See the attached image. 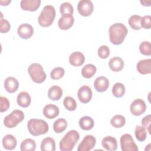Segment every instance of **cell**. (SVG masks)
I'll list each match as a JSON object with an SVG mask.
<instances>
[{
    "mask_svg": "<svg viewBox=\"0 0 151 151\" xmlns=\"http://www.w3.org/2000/svg\"><path fill=\"white\" fill-rule=\"evenodd\" d=\"M127 33L128 29L124 24L122 23L113 24L109 29L110 41L114 45H120L124 41Z\"/></svg>",
    "mask_w": 151,
    "mask_h": 151,
    "instance_id": "1",
    "label": "cell"
},
{
    "mask_svg": "<svg viewBox=\"0 0 151 151\" xmlns=\"http://www.w3.org/2000/svg\"><path fill=\"white\" fill-rule=\"evenodd\" d=\"M80 139L78 132L75 130L68 131L60 140V149L61 151H71Z\"/></svg>",
    "mask_w": 151,
    "mask_h": 151,
    "instance_id": "2",
    "label": "cell"
},
{
    "mask_svg": "<svg viewBox=\"0 0 151 151\" xmlns=\"http://www.w3.org/2000/svg\"><path fill=\"white\" fill-rule=\"evenodd\" d=\"M27 128L29 133L34 136L44 134L48 132L49 126L44 120L31 119L27 123Z\"/></svg>",
    "mask_w": 151,
    "mask_h": 151,
    "instance_id": "3",
    "label": "cell"
},
{
    "mask_svg": "<svg viewBox=\"0 0 151 151\" xmlns=\"http://www.w3.org/2000/svg\"><path fill=\"white\" fill-rule=\"evenodd\" d=\"M55 14V9L53 6L45 5L38 17V24L42 27H50L54 21Z\"/></svg>",
    "mask_w": 151,
    "mask_h": 151,
    "instance_id": "4",
    "label": "cell"
},
{
    "mask_svg": "<svg viewBox=\"0 0 151 151\" xmlns=\"http://www.w3.org/2000/svg\"><path fill=\"white\" fill-rule=\"evenodd\" d=\"M28 73L31 80L35 83L40 84L46 79V74L39 63H32L28 68Z\"/></svg>",
    "mask_w": 151,
    "mask_h": 151,
    "instance_id": "5",
    "label": "cell"
},
{
    "mask_svg": "<svg viewBox=\"0 0 151 151\" xmlns=\"http://www.w3.org/2000/svg\"><path fill=\"white\" fill-rule=\"evenodd\" d=\"M24 119V113L20 110H14L4 119V124L8 128L16 127Z\"/></svg>",
    "mask_w": 151,
    "mask_h": 151,
    "instance_id": "6",
    "label": "cell"
},
{
    "mask_svg": "<svg viewBox=\"0 0 151 151\" xmlns=\"http://www.w3.org/2000/svg\"><path fill=\"white\" fill-rule=\"evenodd\" d=\"M120 142L121 149L123 151H138L139 150L137 145L130 134H123L120 137Z\"/></svg>",
    "mask_w": 151,
    "mask_h": 151,
    "instance_id": "7",
    "label": "cell"
},
{
    "mask_svg": "<svg viewBox=\"0 0 151 151\" xmlns=\"http://www.w3.org/2000/svg\"><path fill=\"white\" fill-rule=\"evenodd\" d=\"M146 104L144 100L140 99H137L133 101L130 107L131 113L136 116H139L143 114L146 111Z\"/></svg>",
    "mask_w": 151,
    "mask_h": 151,
    "instance_id": "8",
    "label": "cell"
},
{
    "mask_svg": "<svg viewBox=\"0 0 151 151\" xmlns=\"http://www.w3.org/2000/svg\"><path fill=\"white\" fill-rule=\"evenodd\" d=\"M93 9V4L90 0H81L78 2L77 10L81 16H90L92 14Z\"/></svg>",
    "mask_w": 151,
    "mask_h": 151,
    "instance_id": "9",
    "label": "cell"
},
{
    "mask_svg": "<svg viewBox=\"0 0 151 151\" xmlns=\"http://www.w3.org/2000/svg\"><path fill=\"white\" fill-rule=\"evenodd\" d=\"M96 139L93 135H86L77 147L78 151H89L96 145Z\"/></svg>",
    "mask_w": 151,
    "mask_h": 151,
    "instance_id": "10",
    "label": "cell"
},
{
    "mask_svg": "<svg viewBox=\"0 0 151 151\" xmlns=\"http://www.w3.org/2000/svg\"><path fill=\"white\" fill-rule=\"evenodd\" d=\"M93 93L91 88L88 86H83L78 90L77 97L82 103H87L92 99Z\"/></svg>",
    "mask_w": 151,
    "mask_h": 151,
    "instance_id": "11",
    "label": "cell"
},
{
    "mask_svg": "<svg viewBox=\"0 0 151 151\" xmlns=\"http://www.w3.org/2000/svg\"><path fill=\"white\" fill-rule=\"evenodd\" d=\"M18 36L22 39H29L34 34L33 27L29 24L25 23L20 25L17 29Z\"/></svg>",
    "mask_w": 151,
    "mask_h": 151,
    "instance_id": "12",
    "label": "cell"
},
{
    "mask_svg": "<svg viewBox=\"0 0 151 151\" xmlns=\"http://www.w3.org/2000/svg\"><path fill=\"white\" fill-rule=\"evenodd\" d=\"M94 87L97 92H104L109 87V80L104 76L98 77L94 80Z\"/></svg>",
    "mask_w": 151,
    "mask_h": 151,
    "instance_id": "13",
    "label": "cell"
},
{
    "mask_svg": "<svg viewBox=\"0 0 151 151\" xmlns=\"http://www.w3.org/2000/svg\"><path fill=\"white\" fill-rule=\"evenodd\" d=\"M74 22V18L73 15H63L58 21V26L62 30H67L73 25Z\"/></svg>",
    "mask_w": 151,
    "mask_h": 151,
    "instance_id": "14",
    "label": "cell"
},
{
    "mask_svg": "<svg viewBox=\"0 0 151 151\" xmlns=\"http://www.w3.org/2000/svg\"><path fill=\"white\" fill-rule=\"evenodd\" d=\"M41 2L40 0H22L20 2V6L22 9L24 11L33 12L39 8Z\"/></svg>",
    "mask_w": 151,
    "mask_h": 151,
    "instance_id": "15",
    "label": "cell"
},
{
    "mask_svg": "<svg viewBox=\"0 0 151 151\" xmlns=\"http://www.w3.org/2000/svg\"><path fill=\"white\" fill-rule=\"evenodd\" d=\"M42 112L45 117L48 119H52L58 116L60 110L56 105L48 104L44 106Z\"/></svg>",
    "mask_w": 151,
    "mask_h": 151,
    "instance_id": "16",
    "label": "cell"
},
{
    "mask_svg": "<svg viewBox=\"0 0 151 151\" xmlns=\"http://www.w3.org/2000/svg\"><path fill=\"white\" fill-rule=\"evenodd\" d=\"M138 72L143 75L151 73V59H145L140 60L136 65Z\"/></svg>",
    "mask_w": 151,
    "mask_h": 151,
    "instance_id": "17",
    "label": "cell"
},
{
    "mask_svg": "<svg viewBox=\"0 0 151 151\" xmlns=\"http://www.w3.org/2000/svg\"><path fill=\"white\" fill-rule=\"evenodd\" d=\"M68 60L71 65L79 67L84 64L85 61V57L82 52L80 51H76L70 54Z\"/></svg>",
    "mask_w": 151,
    "mask_h": 151,
    "instance_id": "18",
    "label": "cell"
},
{
    "mask_svg": "<svg viewBox=\"0 0 151 151\" xmlns=\"http://www.w3.org/2000/svg\"><path fill=\"white\" fill-rule=\"evenodd\" d=\"M102 146L108 151H114L117 149V142L115 137L111 136L104 137L101 141Z\"/></svg>",
    "mask_w": 151,
    "mask_h": 151,
    "instance_id": "19",
    "label": "cell"
},
{
    "mask_svg": "<svg viewBox=\"0 0 151 151\" xmlns=\"http://www.w3.org/2000/svg\"><path fill=\"white\" fill-rule=\"evenodd\" d=\"M4 87L8 93H14L18 90L19 83L15 78L13 77H8L4 81Z\"/></svg>",
    "mask_w": 151,
    "mask_h": 151,
    "instance_id": "20",
    "label": "cell"
},
{
    "mask_svg": "<svg viewBox=\"0 0 151 151\" xmlns=\"http://www.w3.org/2000/svg\"><path fill=\"white\" fill-rule=\"evenodd\" d=\"M2 143L4 149L8 150H12L16 147L17 142L16 138L13 135L8 134L2 138Z\"/></svg>",
    "mask_w": 151,
    "mask_h": 151,
    "instance_id": "21",
    "label": "cell"
},
{
    "mask_svg": "<svg viewBox=\"0 0 151 151\" xmlns=\"http://www.w3.org/2000/svg\"><path fill=\"white\" fill-rule=\"evenodd\" d=\"M124 64L123 59L119 57H114L110 58L109 61V68L114 72L121 71L124 67Z\"/></svg>",
    "mask_w": 151,
    "mask_h": 151,
    "instance_id": "22",
    "label": "cell"
},
{
    "mask_svg": "<svg viewBox=\"0 0 151 151\" xmlns=\"http://www.w3.org/2000/svg\"><path fill=\"white\" fill-rule=\"evenodd\" d=\"M17 101L20 107L26 108L30 105L31 98L28 93L26 91H21L17 96Z\"/></svg>",
    "mask_w": 151,
    "mask_h": 151,
    "instance_id": "23",
    "label": "cell"
},
{
    "mask_svg": "<svg viewBox=\"0 0 151 151\" xmlns=\"http://www.w3.org/2000/svg\"><path fill=\"white\" fill-rule=\"evenodd\" d=\"M63 95L62 88L57 85L51 86L48 91V98L53 101H57L60 99Z\"/></svg>",
    "mask_w": 151,
    "mask_h": 151,
    "instance_id": "24",
    "label": "cell"
},
{
    "mask_svg": "<svg viewBox=\"0 0 151 151\" xmlns=\"http://www.w3.org/2000/svg\"><path fill=\"white\" fill-rule=\"evenodd\" d=\"M78 124L81 129L84 130H90L94 127V122L91 117L86 116L80 119Z\"/></svg>",
    "mask_w": 151,
    "mask_h": 151,
    "instance_id": "25",
    "label": "cell"
},
{
    "mask_svg": "<svg viewBox=\"0 0 151 151\" xmlns=\"http://www.w3.org/2000/svg\"><path fill=\"white\" fill-rule=\"evenodd\" d=\"M41 151H55V142L53 138L47 137L44 138L41 143Z\"/></svg>",
    "mask_w": 151,
    "mask_h": 151,
    "instance_id": "26",
    "label": "cell"
},
{
    "mask_svg": "<svg viewBox=\"0 0 151 151\" xmlns=\"http://www.w3.org/2000/svg\"><path fill=\"white\" fill-rule=\"evenodd\" d=\"M97 71L96 67L92 64H88L84 66L81 69V75L86 78H90L93 77Z\"/></svg>",
    "mask_w": 151,
    "mask_h": 151,
    "instance_id": "27",
    "label": "cell"
},
{
    "mask_svg": "<svg viewBox=\"0 0 151 151\" xmlns=\"http://www.w3.org/2000/svg\"><path fill=\"white\" fill-rule=\"evenodd\" d=\"M36 149V143L32 139L27 138L24 140L20 145L21 151H34Z\"/></svg>",
    "mask_w": 151,
    "mask_h": 151,
    "instance_id": "28",
    "label": "cell"
},
{
    "mask_svg": "<svg viewBox=\"0 0 151 151\" xmlns=\"http://www.w3.org/2000/svg\"><path fill=\"white\" fill-rule=\"evenodd\" d=\"M67 127V122L65 119L60 118L56 120L53 124V129L56 133L63 132Z\"/></svg>",
    "mask_w": 151,
    "mask_h": 151,
    "instance_id": "29",
    "label": "cell"
},
{
    "mask_svg": "<svg viewBox=\"0 0 151 151\" xmlns=\"http://www.w3.org/2000/svg\"><path fill=\"white\" fill-rule=\"evenodd\" d=\"M125 123L126 119L121 114H116L110 120V124L115 128H121L124 126Z\"/></svg>",
    "mask_w": 151,
    "mask_h": 151,
    "instance_id": "30",
    "label": "cell"
},
{
    "mask_svg": "<svg viewBox=\"0 0 151 151\" xmlns=\"http://www.w3.org/2000/svg\"><path fill=\"white\" fill-rule=\"evenodd\" d=\"M112 93L116 98L123 97L125 93V87L122 83H115L112 87Z\"/></svg>",
    "mask_w": 151,
    "mask_h": 151,
    "instance_id": "31",
    "label": "cell"
},
{
    "mask_svg": "<svg viewBox=\"0 0 151 151\" xmlns=\"http://www.w3.org/2000/svg\"><path fill=\"white\" fill-rule=\"evenodd\" d=\"M142 17L139 15H132L128 20V23L130 27L134 29V30H139L140 29L141 25H140V20Z\"/></svg>",
    "mask_w": 151,
    "mask_h": 151,
    "instance_id": "32",
    "label": "cell"
},
{
    "mask_svg": "<svg viewBox=\"0 0 151 151\" xmlns=\"http://www.w3.org/2000/svg\"><path fill=\"white\" fill-rule=\"evenodd\" d=\"M63 104L65 108L69 111H74L77 108L76 100L70 96H66L63 100Z\"/></svg>",
    "mask_w": 151,
    "mask_h": 151,
    "instance_id": "33",
    "label": "cell"
},
{
    "mask_svg": "<svg viewBox=\"0 0 151 151\" xmlns=\"http://www.w3.org/2000/svg\"><path fill=\"white\" fill-rule=\"evenodd\" d=\"M134 134L138 141L143 142L147 137V131L143 126L138 125L135 128Z\"/></svg>",
    "mask_w": 151,
    "mask_h": 151,
    "instance_id": "34",
    "label": "cell"
},
{
    "mask_svg": "<svg viewBox=\"0 0 151 151\" xmlns=\"http://www.w3.org/2000/svg\"><path fill=\"white\" fill-rule=\"evenodd\" d=\"M60 12L62 16L65 15H73L74 12L73 6L70 2H63L60 6Z\"/></svg>",
    "mask_w": 151,
    "mask_h": 151,
    "instance_id": "35",
    "label": "cell"
},
{
    "mask_svg": "<svg viewBox=\"0 0 151 151\" xmlns=\"http://www.w3.org/2000/svg\"><path fill=\"white\" fill-rule=\"evenodd\" d=\"M65 73L64 68L60 67H55L50 73V77L54 80H57L61 78Z\"/></svg>",
    "mask_w": 151,
    "mask_h": 151,
    "instance_id": "36",
    "label": "cell"
},
{
    "mask_svg": "<svg viewBox=\"0 0 151 151\" xmlns=\"http://www.w3.org/2000/svg\"><path fill=\"white\" fill-rule=\"evenodd\" d=\"M139 51L144 55L150 56L151 55V45L149 41H143L139 45Z\"/></svg>",
    "mask_w": 151,
    "mask_h": 151,
    "instance_id": "37",
    "label": "cell"
},
{
    "mask_svg": "<svg viewBox=\"0 0 151 151\" xmlns=\"http://www.w3.org/2000/svg\"><path fill=\"white\" fill-rule=\"evenodd\" d=\"M97 54L101 59H106L110 55V49L107 45H103L98 48Z\"/></svg>",
    "mask_w": 151,
    "mask_h": 151,
    "instance_id": "38",
    "label": "cell"
},
{
    "mask_svg": "<svg viewBox=\"0 0 151 151\" xmlns=\"http://www.w3.org/2000/svg\"><path fill=\"white\" fill-rule=\"evenodd\" d=\"M141 28L146 29H149L151 27V17L149 15L142 17L140 20Z\"/></svg>",
    "mask_w": 151,
    "mask_h": 151,
    "instance_id": "39",
    "label": "cell"
},
{
    "mask_svg": "<svg viewBox=\"0 0 151 151\" xmlns=\"http://www.w3.org/2000/svg\"><path fill=\"white\" fill-rule=\"evenodd\" d=\"M0 112H5L7 111L9 107L10 104L8 99L6 97H0Z\"/></svg>",
    "mask_w": 151,
    "mask_h": 151,
    "instance_id": "40",
    "label": "cell"
},
{
    "mask_svg": "<svg viewBox=\"0 0 151 151\" xmlns=\"http://www.w3.org/2000/svg\"><path fill=\"white\" fill-rule=\"evenodd\" d=\"M11 28V25L8 20L1 18L0 19V31L1 33L8 32Z\"/></svg>",
    "mask_w": 151,
    "mask_h": 151,
    "instance_id": "41",
    "label": "cell"
},
{
    "mask_svg": "<svg viewBox=\"0 0 151 151\" xmlns=\"http://www.w3.org/2000/svg\"><path fill=\"white\" fill-rule=\"evenodd\" d=\"M142 126L146 129V130L150 134V123H151V116L148 114L145 116L141 122Z\"/></svg>",
    "mask_w": 151,
    "mask_h": 151,
    "instance_id": "42",
    "label": "cell"
},
{
    "mask_svg": "<svg viewBox=\"0 0 151 151\" xmlns=\"http://www.w3.org/2000/svg\"><path fill=\"white\" fill-rule=\"evenodd\" d=\"M140 2L145 6H150V4H151V1H140Z\"/></svg>",
    "mask_w": 151,
    "mask_h": 151,
    "instance_id": "43",
    "label": "cell"
},
{
    "mask_svg": "<svg viewBox=\"0 0 151 151\" xmlns=\"http://www.w3.org/2000/svg\"><path fill=\"white\" fill-rule=\"evenodd\" d=\"M11 2V0H6V1H2L1 0L0 1V4L2 6H7L9 4H10Z\"/></svg>",
    "mask_w": 151,
    "mask_h": 151,
    "instance_id": "44",
    "label": "cell"
}]
</instances>
